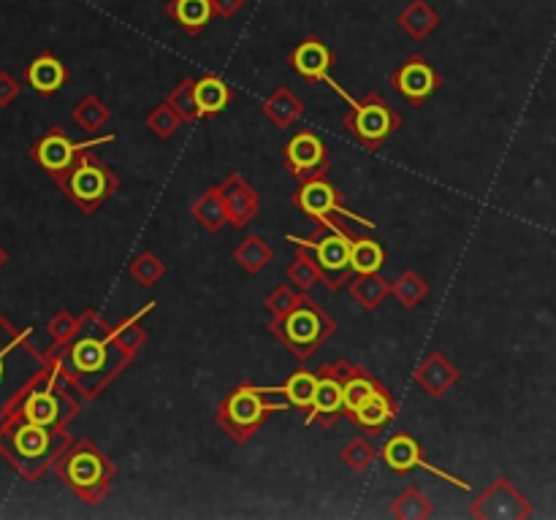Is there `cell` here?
<instances>
[{
	"mask_svg": "<svg viewBox=\"0 0 556 520\" xmlns=\"http://www.w3.org/2000/svg\"><path fill=\"white\" fill-rule=\"evenodd\" d=\"M79 334L60 350H52V366L63 380L82 396L93 399L117 377L131 355L125 353L112 336V328L101 320L98 312H85Z\"/></svg>",
	"mask_w": 556,
	"mask_h": 520,
	"instance_id": "obj_1",
	"label": "cell"
},
{
	"mask_svg": "<svg viewBox=\"0 0 556 520\" xmlns=\"http://www.w3.org/2000/svg\"><path fill=\"white\" fill-rule=\"evenodd\" d=\"M33 328H14L0 315V423L9 418L38 380L52 372V358L30 342Z\"/></svg>",
	"mask_w": 556,
	"mask_h": 520,
	"instance_id": "obj_2",
	"label": "cell"
},
{
	"mask_svg": "<svg viewBox=\"0 0 556 520\" xmlns=\"http://www.w3.org/2000/svg\"><path fill=\"white\" fill-rule=\"evenodd\" d=\"M71 445L66 428H47L30 423L19 412H11L0 423V455L17 469L28 483L44 477L49 466Z\"/></svg>",
	"mask_w": 556,
	"mask_h": 520,
	"instance_id": "obj_3",
	"label": "cell"
},
{
	"mask_svg": "<svg viewBox=\"0 0 556 520\" xmlns=\"http://www.w3.org/2000/svg\"><path fill=\"white\" fill-rule=\"evenodd\" d=\"M60 480L87 504H98L109 493L114 466L93 442L79 439L63 450L55 464Z\"/></svg>",
	"mask_w": 556,
	"mask_h": 520,
	"instance_id": "obj_4",
	"label": "cell"
},
{
	"mask_svg": "<svg viewBox=\"0 0 556 520\" xmlns=\"http://www.w3.org/2000/svg\"><path fill=\"white\" fill-rule=\"evenodd\" d=\"M280 393V388H258V385H239L228 393L226 399L220 401L215 420L220 428L226 431L234 442H247L253 437L258 428L264 426L266 418L272 415L274 409H283L288 401L280 404H269L266 396L269 393Z\"/></svg>",
	"mask_w": 556,
	"mask_h": 520,
	"instance_id": "obj_5",
	"label": "cell"
},
{
	"mask_svg": "<svg viewBox=\"0 0 556 520\" xmlns=\"http://www.w3.org/2000/svg\"><path fill=\"white\" fill-rule=\"evenodd\" d=\"M334 331H337V323L310 298H304L299 307L280 320H272V334L296 358H310L321 344L329 342Z\"/></svg>",
	"mask_w": 556,
	"mask_h": 520,
	"instance_id": "obj_6",
	"label": "cell"
},
{
	"mask_svg": "<svg viewBox=\"0 0 556 520\" xmlns=\"http://www.w3.org/2000/svg\"><path fill=\"white\" fill-rule=\"evenodd\" d=\"M68 385L60 374L55 372V366H52V372L44 377V380H38L33 388L25 393V399L19 401L17 409L22 418L30 420V423H38V426H47V428H66L71 420L76 418V412H79V404L74 401V396L68 393Z\"/></svg>",
	"mask_w": 556,
	"mask_h": 520,
	"instance_id": "obj_7",
	"label": "cell"
},
{
	"mask_svg": "<svg viewBox=\"0 0 556 520\" xmlns=\"http://www.w3.org/2000/svg\"><path fill=\"white\" fill-rule=\"evenodd\" d=\"M55 182L87 214L95 212L106 198H112V193L120 185L112 168H106L95 155H90V149L82 152L74 166L68 168L66 174L55 179Z\"/></svg>",
	"mask_w": 556,
	"mask_h": 520,
	"instance_id": "obj_8",
	"label": "cell"
},
{
	"mask_svg": "<svg viewBox=\"0 0 556 520\" xmlns=\"http://www.w3.org/2000/svg\"><path fill=\"white\" fill-rule=\"evenodd\" d=\"M288 242L296 247L312 252V258L318 263L323 274V285L329 290H340L356 277L350 269V244L353 236L348 231H331L318 239H302V236H288Z\"/></svg>",
	"mask_w": 556,
	"mask_h": 520,
	"instance_id": "obj_9",
	"label": "cell"
},
{
	"mask_svg": "<svg viewBox=\"0 0 556 520\" xmlns=\"http://www.w3.org/2000/svg\"><path fill=\"white\" fill-rule=\"evenodd\" d=\"M345 128L356 136L359 144H364L367 149L383 147L391 136L396 133V128L402 125L399 114L388 106L377 93H369L367 98H361L356 106H350V112L345 114Z\"/></svg>",
	"mask_w": 556,
	"mask_h": 520,
	"instance_id": "obj_10",
	"label": "cell"
},
{
	"mask_svg": "<svg viewBox=\"0 0 556 520\" xmlns=\"http://www.w3.org/2000/svg\"><path fill=\"white\" fill-rule=\"evenodd\" d=\"M114 136H98V139H90V141H82V144H76V141H71L63 133L60 128H49L41 139L33 144V149H30V158L36 160L38 166L44 168L47 174H52L55 179H60L63 174H66L68 168L74 166L76 160H79V155L82 152H87V149H95L101 147V144H112Z\"/></svg>",
	"mask_w": 556,
	"mask_h": 520,
	"instance_id": "obj_11",
	"label": "cell"
},
{
	"mask_svg": "<svg viewBox=\"0 0 556 520\" xmlns=\"http://www.w3.org/2000/svg\"><path fill=\"white\" fill-rule=\"evenodd\" d=\"M296 206H299L310 220H315V223H326V220H334V217H345V220H353V223L361 225V228H375L372 220H367V217H361V214L356 212H350L348 206L340 204V195L331 187V182H326V177L302 182L299 193H296Z\"/></svg>",
	"mask_w": 556,
	"mask_h": 520,
	"instance_id": "obj_12",
	"label": "cell"
},
{
	"mask_svg": "<svg viewBox=\"0 0 556 520\" xmlns=\"http://www.w3.org/2000/svg\"><path fill=\"white\" fill-rule=\"evenodd\" d=\"M288 60H291L293 71L302 76V79H307V82L329 84L331 90L340 95L348 106H356V103H359L353 95L342 90V84L334 82V76H331L334 52L329 49V44H323L321 38H304V41H299Z\"/></svg>",
	"mask_w": 556,
	"mask_h": 520,
	"instance_id": "obj_13",
	"label": "cell"
},
{
	"mask_svg": "<svg viewBox=\"0 0 556 520\" xmlns=\"http://www.w3.org/2000/svg\"><path fill=\"white\" fill-rule=\"evenodd\" d=\"M380 458H383V464L391 469V472H413V469H424V472L434 474L437 480H443V483L453 485V488H459V491L470 493L472 485L464 483V480H459V477H453V474L443 472V469H437L434 464H429L424 458V450H421V445L415 442L410 434H394V437L388 439L386 445H383V450H380Z\"/></svg>",
	"mask_w": 556,
	"mask_h": 520,
	"instance_id": "obj_14",
	"label": "cell"
},
{
	"mask_svg": "<svg viewBox=\"0 0 556 520\" xmlns=\"http://www.w3.org/2000/svg\"><path fill=\"white\" fill-rule=\"evenodd\" d=\"M285 168L299 182L326 177V171H329V149H326L321 136L312 133V130H299L285 144Z\"/></svg>",
	"mask_w": 556,
	"mask_h": 520,
	"instance_id": "obj_15",
	"label": "cell"
},
{
	"mask_svg": "<svg viewBox=\"0 0 556 520\" xmlns=\"http://www.w3.org/2000/svg\"><path fill=\"white\" fill-rule=\"evenodd\" d=\"M391 84H394L396 93L402 95L410 106H421V103H426L437 93L440 76H437L432 65L426 63L424 57L415 55L396 68V74L391 76Z\"/></svg>",
	"mask_w": 556,
	"mask_h": 520,
	"instance_id": "obj_16",
	"label": "cell"
},
{
	"mask_svg": "<svg viewBox=\"0 0 556 520\" xmlns=\"http://www.w3.org/2000/svg\"><path fill=\"white\" fill-rule=\"evenodd\" d=\"M345 412V390H342V380L331 366H323L318 374V388H315V401H312L310 412L304 423H321V426H334Z\"/></svg>",
	"mask_w": 556,
	"mask_h": 520,
	"instance_id": "obj_17",
	"label": "cell"
},
{
	"mask_svg": "<svg viewBox=\"0 0 556 520\" xmlns=\"http://www.w3.org/2000/svg\"><path fill=\"white\" fill-rule=\"evenodd\" d=\"M220 195H223V204L228 212V225L234 228H247L253 223L255 214L261 212V198L255 193L253 187L247 185V179L242 174H231L220 185H217Z\"/></svg>",
	"mask_w": 556,
	"mask_h": 520,
	"instance_id": "obj_18",
	"label": "cell"
},
{
	"mask_svg": "<svg viewBox=\"0 0 556 520\" xmlns=\"http://www.w3.org/2000/svg\"><path fill=\"white\" fill-rule=\"evenodd\" d=\"M25 82L41 98H52L68 82V68L52 52H44L25 68Z\"/></svg>",
	"mask_w": 556,
	"mask_h": 520,
	"instance_id": "obj_19",
	"label": "cell"
},
{
	"mask_svg": "<svg viewBox=\"0 0 556 520\" xmlns=\"http://www.w3.org/2000/svg\"><path fill=\"white\" fill-rule=\"evenodd\" d=\"M331 369L337 372V377L342 380V390H345V412H353V409L359 407V404H364L367 399H372L375 393H380V390H386L380 382L372 377V374H367L361 366H353V363L348 361H337V363H329Z\"/></svg>",
	"mask_w": 556,
	"mask_h": 520,
	"instance_id": "obj_20",
	"label": "cell"
},
{
	"mask_svg": "<svg viewBox=\"0 0 556 520\" xmlns=\"http://www.w3.org/2000/svg\"><path fill=\"white\" fill-rule=\"evenodd\" d=\"M415 382H418L429 396L440 399V396H445V393L459 382V369H456L443 353H432L429 358H424V363H421L418 369H415Z\"/></svg>",
	"mask_w": 556,
	"mask_h": 520,
	"instance_id": "obj_21",
	"label": "cell"
},
{
	"mask_svg": "<svg viewBox=\"0 0 556 520\" xmlns=\"http://www.w3.org/2000/svg\"><path fill=\"white\" fill-rule=\"evenodd\" d=\"M396 415V407L391 396H388V390H380L375 393L372 399H367L364 404L350 412L348 418L361 428V431H367V434H380L383 428L394 420Z\"/></svg>",
	"mask_w": 556,
	"mask_h": 520,
	"instance_id": "obj_22",
	"label": "cell"
},
{
	"mask_svg": "<svg viewBox=\"0 0 556 520\" xmlns=\"http://www.w3.org/2000/svg\"><path fill=\"white\" fill-rule=\"evenodd\" d=\"M166 11L188 36H198L215 17L212 0H171Z\"/></svg>",
	"mask_w": 556,
	"mask_h": 520,
	"instance_id": "obj_23",
	"label": "cell"
},
{
	"mask_svg": "<svg viewBox=\"0 0 556 520\" xmlns=\"http://www.w3.org/2000/svg\"><path fill=\"white\" fill-rule=\"evenodd\" d=\"M196 103L201 117H217L231 103V87L220 76L204 74L196 79Z\"/></svg>",
	"mask_w": 556,
	"mask_h": 520,
	"instance_id": "obj_24",
	"label": "cell"
},
{
	"mask_svg": "<svg viewBox=\"0 0 556 520\" xmlns=\"http://www.w3.org/2000/svg\"><path fill=\"white\" fill-rule=\"evenodd\" d=\"M396 22H399V28L405 30L413 41H424L429 33L437 30L440 17H437V11H434L426 0H413L410 6H405V9L399 11Z\"/></svg>",
	"mask_w": 556,
	"mask_h": 520,
	"instance_id": "obj_25",
	"label": "cell"
},
{
	"mask_svg": "<svg viewBox=\"0 0 556 520\" xmlns=\"http://www.w3.org/2000/svg\"><path fill=\"white\" fill-rule=\"evenodd\" d=\"M261 112H264L266 120L274 122L277 128H291L293 122L304 114V103L299 101L288 87H280V90H274V93L266 98Z\"/></svg>",
	"mask_w": 556,
	"mask_h": 520,
	"instance_id": "obj_26",
	"label": "cell"
},
{
	"mask_svg": "<svg viewBox=\"0 0 556 520\" xmlns=\"http://www.w3.org/2000/svg\"><path fill=\"white\" fill-rule=\"evenodd\" d=\"M348 290L361 309L372 312L391 296V282L380 277V274H356L348 282Z\"/></svg>",
	"mask_w": 556,
	"mask_h": 520,
	"instance_id": "obj_27",
	"label": "cell"
},
{
	"mask_svg": "<svg viewBox=\"0 0 556 520\" xmlns=\"http://www.w3.org/2000/svg\"><path fill=\"white\" fill-rule=\"evenodd\" d=\"M315 388H318V374L299 369V372H293L291 377L280 385V396L288 401V407L310 412L312 401H315Z\"/></svg>",
	"mask_w": 556,
	"mask_h": 520,
	"instance_id": "obj_28",
	"label": "cell"
},
{
	"mask_svg": "<svg viewBox=\"0 0 556 520\" xmlns=\"http://www.w3.org/2000/svg\"><path fill=\"white\" fill-rule=\"evenodd\" d=\"M190 212L196 217L198 223L204 225L207 231H220L228 223L226 204H223V195L217 187H209L207 193H201L190 206Z\"/></svg>",
	"mask_w": 556,
	"mask_h": 520,
	"instance_id": "obj_29",
	"label": "cell"
},
{
	"mask_svg": "<svg viewBox=\"0 0 556 520\" xmlns=\"http://www.w3.org/2000/svg\"><path fill=\"white\" fill-rule=\"evenodd\" d=\"M383 263H386V250L380 247V242L367 239V236L353 239V244H350V269H353V274H380Z\"/></svg>",
	"mask_w": 556,
	"mask_h": 520,
	"instance_id": "obj_30",
	"label": "cell"
},
{
	"mask_svg": "<svg viewBox=\"0 0 556 520\" xmlns=\"http://www.w3.org/2000/svg\"><path fill=\"white\" fill-rule=\"evenodd\" d=\"M274 252L261 236H247L245 242L234 250V260L247 271V274H261L272 263Z\"/></svg>",
	"mask_w": 556,
	"mask_h": 520,
	"instance_id": "obj_31",
	"label": "cell"
},
{
	"mask_svg": "<svg viewBox=\"0 0 556 520\" xmlns=\"http://www.w3.org/2000/svg\"><path fill=\"white\" fill-rule=\"evenodd\" d=\"M155 307H158V304H155V301H150V304H144V307L139 309L136 315L128 317L123 325L112 328V336L117 339V344H120V347H123L125 353L131 355V358L136 355V350H139V347L147 342V331L142 328V320H144V315H150Z\"/></svg>",
	"mask_w": 556,
	"mask_h": 520,
	"instance_id": "obj_32",
	"label": "cell"
},
{
	"mask_svg": "<svg viewBox=\"0 0 556 520\" xmlns=\"http://www.w3.org/2000/svg\"><path fill=\"white\" fill-rule=\"evenodd\" d=\"M71 117H74L76 125L85 130V133H98L106 122L112 120V112H109V106H106L101 98L87 95V98H82V101L76 103Z\"/></svg>",
	"mask_w": 556,
	"mask_h": 520,
	"instance_id": "obj_33",
	"label": "cell"
},
{
	"mask_svg": "<svg viewBox=\"0 0 556 520\" xmlns=\"http://www.w3.org/2000/svg\"><path fill=\"white\" fill-rule=\"evenodd\" d=\"M426 293H429V285H426L424 279L418 277L415 271H405V274H399V277L391 282V296H394L402 307H418L426 298Z\"/></svg>",
	"mask_w": 556,
	"mask_h": 520,
	"instance_id": "obj_34",
	"label": "cell"
},
{
	"mask_svg": "<svg viewBox=\"0 0 556 520\" xmlns=\"http://www.w3.org/2000/svg\"><path fill=\"white\" fill-rule=\"evenodd\" d=\"M432 512V502H429L418 488H407V491L402 493V496H396L394 504H391V515L402 520L429 518Z\"/></svg>",
	"mask_w": 556,
	"mask_h": 520,
	"instance_id": "obj_35",
	"label": "cell"
},
{
	"mask_svg": "<svg viewBox=\"0 0 556 520\" xmlns=\"http://www.w3.org/2000/svg\"><path fill=\"white\" fill-rule=\"evenodd\" d=\"M288 282L296 285L299 290H304V293L323 282V274L321 269H318V263H315L312 255L304 252V247H299V255H296V260L291 263V269H288Z\"/></svg>",
	"mask_w": 556,
	"mask_h": 520,
	"instance_id": "obj_36",
	"label": "cell"
},
{
	"mask_svg": "<svg viewBox=\"0 0 556 520\" xmlns=\"http://www.w3.org/2000/svg\"><path fill=\"white\" fill-rule=\"evenodd\" d=\"M304 290H299L296 285H280V288H274L269 296H266V301H264V307H266V312L272 315V320H280V317H285L288 312H293V309L299 307L304 301Z\"/></svg>",
	"mask_w": 556,
	"mask_h": 520,
	"instance_id": "obj_37",
	"label": "cell"
},
{
	"mask_svg": "<svg viewBox=\"0 0 556 520\" xmlns=\"http://www.w3.org/2000/svg\"><path fill=\"white\" fill-rule=\"evenodd\" d=\"M166 101L171 103L174 112L180 114L185 125H190V122H196L198 117H201V114H198L196 82H193V79H182V82L171 90V95L166 98Z\"/></svg>",
	"mask_w": 556,
	"mask_h": 520,
	"instance_id": "obj_38",
	"label": "cell"
},
{
	"mask_svg": "<svg viewBox=\"0 0 556 520\" xmlns=\"http://www.w3.org/2000/svg\"><path fill=\"white\" fill-rule=\"evenodd\" d=\"M182 125H185V122H182L180 114L171 109L169 101L158 103V106L147 114V128H150V133H155V136L163 141L171 139V136H177V130H180Z\"/></svg>",
	"mask_w": 556,
	"mask_h": 520,
	"instance_id": "obj_39",
	"label": "cell"
},
{
	"mask_svg": "<svg viewBox=\"0 0 556 520\" xmlns=\"http://www.w3.org/2000/svg\"><path fill=\"white\" fill-rule=\"evenodd\" d=\"M340 458H342V464L348 466V469H353V472H367L369 466L375 464L377 453H375V447L369 445L367 439L356 437V439H350L348 445L342 447Z\"/></svg>",
	"mask_w": 556,
	"mask_h": 520,
	"instance_id": "obj_40",
	"label": "cell"
},
{
	"mask_svg": "<svg viewBox=\"0 0 556 520\" xmlns=\"http://www.w3.org/2000/svg\"><path fill=\"white\" fill-rule=\"evenodd\" d=\"M79 328H82V317H74L71 312H57L47 325V334L52 339V350H60V347H66L76 334H79Z\"/></svg>",
	"mask_w": 556,
	"mask_h": 520,
	"instance_id": "obj_41",
	"label": "cell"
},
{
	"mask_svg": "<svg viewBox=\"0 0 556 520\" xmlns=\"http://www.w3.org/2000/svg\"><path fill=\"white\" fill-rule=\"evenodd\" d=\"M163 274H166V266H163L161 258L152 255V252H142V255L131 263V277L136 279L142 288H152Z\"/></svg>",
	"mask_w": 556,
	"mask_h": 520,
	"instance_id": "obj_42",
	"label": "cell"
},
{
	"mask_svg": "<svg viewBox=\"0 0 556 520\" xmlns=\"http://www.w3.org/2000/svg\"><path fill=\"white\" fill-rule=\"evenodd\" d=\"M19 93H22V87H19L17 79L6 71H0V106H11L19 98Z\"/></svg>",
	"mask_w": 556,
	"mask_h": 520,
	"instance_id": "obj_43",
	"label": "cell"
},
{
	"mask_svg": "<svg viewBox=\"0 0 556 520\" xmlns=\"http://www.w3.org/2000/svg\"><path fill=\"white\" fill-rule=\"evenodd\" d=\"M242 6H245V0H212V9L223 19H234L242 11Z\"/></svg>",
	"mask_w": 556,
	"mask_h": 520,
	"instance_id": "obj_44",
	"label": "cell"
},
{
	"mask_svg": "<svg viewBox=\"0 0 556 520\" xmlns=\"http://www.w3.org/2000/svg\"><path fill=\"white\" fill-rule=\"evenodd\" d=\"M6 263H9V252H6V250H3V247H0V269H3Z\"/></svg>",
	"mask_w": 556,
	"mask_h": 520,
	"instance_id": "obj_45",
	"label": "cell"
}]
</instances>
